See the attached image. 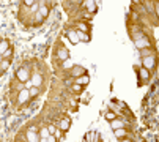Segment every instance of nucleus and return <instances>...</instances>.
<instances>
[{"instance_id": "obj_1", "label": "nucleus", "mask_w": 159, "mask_h": 142, "mask_svg": "<svg viewBox=\"0 0 159 142\" xmlns=\"http://www.w3.org/2000/svg\"><path fill=\"white\" fill-rule=\"evenodd\" d=\"M16 79L19 81V82H29L30 81V71L25 68V66H20L17 71H16Z\"/></svg>"}, {"instance_id": "obj_2", "label": "nucleus", "mask_w": 159, "mask_h": 142, "mask_svg": "<svg viewBox=\"0 0 159 142\" xmlns=\"http://www.w3.org/2000/svg\"><path fill=\"white\" fill-rule=\"evenodd\" d=\"M51 8H52V5H49V2H39V8L36 13L39 14L41 19H46L51 14Z\"/></svg>"}, {"instance_id": "obj_3", "label": "nucleus", "mask_w": 159, "mask_h": 142, "mask_svg": "<svg viewBox=\"0 0 159 142\" xmlns=\"http://www.w3.org/2000/svg\"><path fill=\"white\" fill-rule=\"evenodd\" d=\"M70 73H71L73 79H76V78H80V76H85V74H88V73H87V69H85L84 66H80V65H73V68L70 69Z\"/></svg>"}, {"instance_id": "obj_4", "label": "nucleus", "mask_w": 159, "mask_h": 142, "mask_svg": "<svg viewBox=\"0 0 159 142\" xmlns=\"http://www.w3.org/2000/svg\"><path fill=\"white\" fill-rule=\"evenodd\" d=\"M29 101H30V93H29V90H27V88L19 90V93H17V103H19V104H27Z\"/></svg>"}, {"instance_id": "obj_5", "label": "nucleus", "mask_w": 159, "mask_h": 142, "mask_svg": "<svg viewBox=\"0 0 159 142\" xmlns=\"http://www.w3.org/2000/svg\"><path fill=\"white\" fill-rule=\"evenodd\" d=\"M142 65H143V68L145 69H153L154 66H156V57L154 55H150V57H145V59H142Z\"/></svg>"}, {"instance_id": "obj_6", "label": "nucleus", "mask_w": 159, "mask_h": 142, "mask_svg": "<svg viewBox=\"0 0 159 142\" xmlns=\"http://www.w3.org/2000/svg\"><path fill=\"white\" fill-rule=\"evenodd\" d=\"M137 76H139V79H142L140 84L143 85L145 82H148V79H150L151 74H150V71H148V69H145V68L142 66V68H139V71H137Z\"/></svg>"}, {"instance_id": "obj_7", "label": "nucleus", "mask_w": 159, "mask_h": 142, "mask_svg": "<svg viewBox=\"0 0 159 142\" xmlns=\"http://www.w3.org/2000/svg\"><path fill=\"white\" fill-rule=\"evenodd\" d=\"M82 7H84L90 14H95V13L98 11V5H96V2H82Z\"/></svg>"}, {"instance_id": "obj_8", "label": "nucleus", "mask_w": 159, "mask_h": 142, "mask_svg": "<svg viewBox=\"0 0 159 142\" xmlns=\"http://www.w3.org/2000/svg\"><path fill=\"white\" fill-rule=\"evenodd\" d=\"M70 128H71V118L70 117H63L61 122H60V130L63 133H66V131H70Z\"/></svg>"}, {"instance_id": "obj_9", "label": "nucleus", "mask_w": 159, "mask_h": 142, "mask_svg": "<svg viewBox=\"0 0 159 142\" xmlns=\"http://www.w3.org/2000/svg\"><path fill=\"white\" fill-rule=\"evenodd\" d=\"M25 139H27V142H38V140H39V136H38V133L32 128V130H29V131L25 133Z\"/></svg>"}, {"instance_id": "obj_10", "label": "nucleus", "mask_w": 159, "mask_h": 142, "mask_svg": "<svg viewBox=\"0 0 159 142\" xmlns=\"http://www.w3.org/2000/svg\"><path fill=\"white\" fill-rule=\"evenodd\" d=\"M57 55H58V59H60L61 62H65V60H68V59H70V52H68V49H66L65 46H63V47H60V49H58Z\"/></svg>"}, {"instance_id": "obj_11", "label": "nucleus", "mask_w": 159, "mask_h": 142, "mask_svg": "<svg viewBox=\"0 0 159 142\" xmlns=\"http://www.w3.org/2000/svg\"><path fill=\"white\" fill-rule=\"evenodd\" d=\"M66 38L70 40L73 44H76V43H79V40H77V36H76V30L73 29H66Z\"/></svg>"}, {"instance_id": "obj_12", "label": "nucleus", "mask_w": 159, "mask_h": 142, "mask_svg": "<svg viewBox=\"0 0 159 142\" xmlns=\"http://www.w3.org/2000/svg\"><path fill=\"white\" fill-rule=\"evenodd\" d=\"M74 30H76V36H77L79 43H80V41H84V43H88V41H90V33H84V32L77 30V29H74Z\"/></svg>"}, {"instance_id": "obj_13", "label": "nucleus", "mask_w": 159, "mask_h": 142, "mask_svg": "<svg viewBox=\"0 0 159 142\" xmlns=\"http://www.w3.org/2000/svg\"><path fill=\"white\" fill-rule=\"evenodd\" d=\"M74 84H77V85H87V84H90V76L88 74H85V76H80V78H76L74 79Z\"/></svg>"}, {"instance_id": "obj_14", "label": "nucleus", "mask_w": 159, "mask_h": 142, "mask_svg": "<svg viewBox=\"0 0 159 142\" xmlns=\"http://www.w3.org/2000/svg\"><path fill=\"white\" fill-rule=\"evenodd\" d=\"M126 133H128V130H126V128H118V130H113V136H115L118 140L125 139V137H126Z\"/></svg>"}, {"instance_id": "obj_15", "label": "nucleus", "mask_w": 159, "mask_h": 142, "mask_svg": "<svg viewBox=\"0 0 159 142\" xmlns=\"http://www.w3.org/2000/svg\"><path fill=\"white\" fill-rule=\"evenodd\" d=\"M10 47H11V44H10V40H0V55H2L7 49H10Z\"/></svg>"}, {"instance_id": "obj_16", "label": "nucleus", "mask_w": 159, "mask_h": 142, "mask_svg": "<svg viewBox=\"0 0 159 142\" xmlns=\"http://www.w3.org/2000/svg\"><path fill=\"white\" fill-rule=\"evenodd\" d=\"M135 46L139 47V51L140 49H145V47H151V44H150L148 40H135Z\"/></svg>"}, {"instance_id": "obj_17", "label": "nucleus", "mask_w": 159, "mask_h": 142, "mask_svg": "<svg viewBox=\"0 0 159 142\" xmlns=\"http://www.w3.org/2000/svg\"><path fill=\"white\" fill-rule=\"evenodd\" d=\"M30 82H32L33 87H39L43 81H41V76L39 74H33V76H30Z\"/></svg>"}, {"instance_id": "obj_18", "label": "nucleus", "mask_w": 159, "mask_h": 142, "mask_svg": "<svg viewBox=\"0 0 159 142\" xmlns=\"http://www.w3.org/2000/svg\"><path fill=\"white\" fill-rule=\"evenodd\" d=\"M29 93H30V100H35L41 92H39V87H33V85H32V87L29 88Z\"/></svg>"}, {"instance_id": "obj_19", "label": "nucleus", "mask_w": 159, "mask_h": 142, "mask_svg": "<svg viewBox=\"0 0 159 142\" xmlns=\"http://www.w3.org/2000/svg\"><path fill=\"white\" fill-rule=\"evenodd\" d=\"M13 55H14V49H13V47H10V49H7V51L2 54V59H5V60H13Z\"/></svg>"}, {"instance_id": "obj_20", "label": "nucleus", "mask_w": 159, "mask_h": 142, "mask_svg": "<svg viewBox=\"0 0 159 142\" xmlns=\"http://www.w3.org/2000/svg\"><path fill=\"white\" fill-rule=\"evenodd\" d=\"M104 118H106V120L110 123V122H113V120H115V118H118V117H117V114H115V112L107 111V112H106V115H104Z\"/></svg>"}, {"instance_id": "obj_21", "label": "nucleus", "mask_w": 159, "mask_h": 142, "mask_svg": "<svg viewBox=\"0 0 159 142\" xmlns=\"http://www.w3.org/2000/svg\"><path fill=\"white\" fill-rule=\"evenodd\" d=\"M77 30H80V32H84V33H88L90 32V27L87 26L85 22H77V27H76Z\"/></svg>"}, {"instance_id": "obj_22", "label": "nucleus", "mask_w": 159, "mask_h": 142, "mask_svg": "<svg viewBox=\"0 0 159 142\" xmlns=\"http://www.w3.org/2000/svg\"><path fill=\"white\" fill-rule=\"evenodd\" d=\"M150 55H154L153 51H151V47H145V49H140V57H142V59L150 57Z\"/></svg>"}, {"instance_id": "obj_23", "label": "nucleus", "mask_w": 159, "mask_h": 142, "mask_svg": "<svg viewBox=\"0 0 159 142\" xmlns=\"http://www.w3.org/2000/svg\"><path fill=\"white\" fill-rule=\"evenodd\" d=\"M110 125H112V130H118V128H123V123L118 120V118H115L113 122H110Z\"/></svg>"}, {"instance_id": "obj_24", "label": "nucleus", "mask_w": 159, "mask_h": 142, "mask_svg": "<svg viewBox=\"0 0 159 142\" xmlns=\"http://www.w3.org/2000/svg\"><path fill=\"white\" fill-rule=\"evenodd\" d=\"M10 65H11V60H5V59H2V63H0V66H2L3 71H7V69L10 68Z\"/></svg>"}, {"instance_id": "obj_25", "label": "nucleus", "mask_w": 159, "mask_h": 142, "mask_svg": "<svg viewBox=\"0 0 159 142\" xmlns=\"http://www.w3.org/2000/svg\"><path fill=\"white\" fill-rule=\"evenodd\" d=\"M38 136H39V137H46V139H48V137H49V130H48V128H41Z\"/></svg>"}, {"instance_id": "obj_26", "label": "nucleus", "mask_w": 159, "mask_h": 142, "mask_svg": "<svg viewBox=\"0 0 159 142\" xmlns=\"http://www.w3.org/2000/svg\"><path fill=\"white\" fill-rule=\"evenodd\" d=\"M63 63V68H66V69H71L73 68V62L68 59V60H65V62H61Z\"/></svg>"}, {"instance_id": "obj_27", "label": "nucleus", "mask_w": 159, "mask_h": 142, "mask_svg": "<svg viewBox=\"0 0 159 142\" xmlns=\"http://www.w3.org/2000/svg\"><path fill=\"white\" fill-rule=\"evenodd\" d=\"M82 88H84L82 85H77V84H74V85H73V90H74L76 93H80V92H82Z\"/></svg>"}, {"instance_id": "obj_28", "label": "nucleus", "mask_w": 159, "mask_h": 142, "mask_svg": "<svg viewBox=\"0 0 159 142\" xmlns=\"http://www.w3.org/2000/svg\"><path fill=\"white\" fill-rule=\"evenodd\" d=\"M48 142H58V139H57L54 134H49V137H48Z\"/></svg>"}, {"instance_id": "obj_29", "label": "nucleus", "mask_w": 159, "mask_h": 142, "mask_svg": "<svg viewBox=\"0 0 159 142\" xmlns=\"http://www.w3.org/2000/svg\"><path fill=\"white\" fill-rule=\"evenodd\" d=\"M61 134H63V131H61V130H55V134H54V136H55L57 139H60V137H61Z\"/></svg>"}, {"instance_id": "obj_30", "label": "nucleus", "mask_w": 159, "mask_h": 142, "mask_svg": "<svg viewBox=\"0 0 159 142\" xmlns=\"http://www.w3.org/2000/svg\"><path fill=\"white\" fill-rule=\"evenodd\" d=\"M48 130H49V134H55V130H57V128H54V126H49Z\"/></svg>"}, {"instance_id": "obj_31", "label": "nucleus", "mask_w": 159, "mask_h": 142, "mask_svg": "<svg viewBox=\"0 0 159 142\" xmlns=\"http://www.w3.org/2000/svg\"><path fill=\"white\" fill-rule=\"evenodd\" d=\"M38 142H48V139L46 137H39V140Z\"/></svg>"}, {"instance_id": "obj_32", "label": "nucleus", "mask_w": 159, "mask_h": 142, "mask_svg": "<svg viewBox=\"0 0 159 142\" xmlns=\"http://www.w3.org/2000/svg\"><path fill=\"white\" fill-rule=\"evenodd\" d=\"M120 142H132V140H129V139H126V137H125V139H121Z\"/></svg>"}, {"instance_id": "obj_33", "label": "nucleus", "mask_w": 159, "mask_h": 142, "mask_svg": "<svg viewBox=\"0 0 159 142\" xmlns=\"http://www.w3.org/2000/svg\"><path fill=\"white\" fill-rule=\"evenodd\" d=\"M3 73H5V71H3V69H2V68H0V76H2V74H3Z\"/></svg>"}, {"instance_id": "obj_34", "label": "nucleus", "mask_w": 159, "mask_h": 142, "mask_svg": "<svg viewBox=\"0 0 159 142\" xmlns=\"http://www.w3.org/2000/svg\"><path fill=\"white\" fill-rule=\"evenodd\" d=\"M25 142H27V140H25Z\"/></svg>"}]
</instances>
